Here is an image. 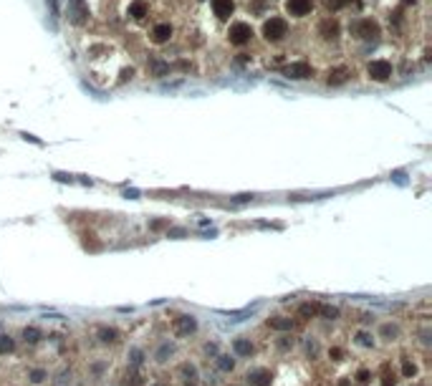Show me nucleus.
I'll return each instance as SVG.
<instances>
[{
  "label": "nucleus",
  "instance_id": "f257e3e1",
  "mask_svg": "<svg viewBox=\"0 0 432 386\" xmlns=\"http://www.w3.org/2000/svg\"><path fill=\"white\" fill-rule=\"evenodd\" d=\"M263 35H266V41L278 43V41H283V38L288 35V23H286L283 18H268V21L263 23Z\"/></svg>",
  "mask_w": 432,
  "mask_h": 386
},
{
  "label": "nucleus",
  "instance_id": "f03ea898",
  "mask_svg": "<svg viewBox=\"0 0 432 386\" xmlns=\"http://www.w3.org/2000/svg\"><path fill=\"white\" fill-rule=\"evenodd\" d=\"M197 318L192 316V313H185V316H177L175 321H172V333L177 336V338H187V336H192V333H197Z\"/></svg>",
  "mask_w": 432,
  "mask_h": 386
},
{
  "label": "nucleus",
  "instance_id": "7ed1b4c3",
  "mask_svg": "<svg viewBox=\"0 0 432 386\" xmlns=\"http://www.w3.org/2000/svg\"><path fill=\"white\" fill-rule=\"evenodd\" d=\"M228 38H230V43H233V46H246V43H250V38H253V28H250V23H243V21L233 23L230 30H228Z\"/></svg>",
  "mask_w": 432,
  "mask_h": 386
},
{
  "label": "nucleus",
  "instance_id": "20e7f679",
  "mask_svg": "<svg viewBox=\"0 0 432 386\" xmlns=\"http://www.w3.org/2000/svg\"><path fill=\"white\" fill-rule=\"evenodd\" d=\"M367 73H369L371 81H389L392 73H395V68H392L389 61L379 59V61H371L369 66H367Z\"/></svg>",
  "mask_w": 432,
  "mask_h": 386
},
{
  "label": "nucleus",
  "instance_id": "39448f33",
  "mask_svg": "<svg viewBox=\"0 0 432 386\" xmlns=\"http://www.w3.org/2000/svg\"><path fill=\"white\" fill-rule=\"evenodd\" d=\"M68 21L73 26H84L89 21V5H86V0H68Z\"/></svg>",
  "mask_w": 432,
  "mask_h": 386
},
{
  "label": "nucleus",
  "instance_id": "423d86ee",
  "mask_svg": "<svg viewBox=\"0 0 432 386\" xmlns=\"http://www.w3.org/2000/svg\"><path fill=\"white\" fill-rule=\"evenodd\" d=\"M283 76L286 79H293V81H304V79H311L313 76V68H311L306 61H296V63H288L283 68Z\"/></svg>",
  "mask_w": 432,
  "mask_h": 386
},
{
  "label": "nucleus",
  "instance_id": "0eeeda50",
  "mask_svg": "<svg viewBox=\"0 0 432 386\" xmlns=\"http://www.w3.org/2000/svg\"><path fill=\"white\" fill-rule=\"evenodd\" d=\"M271 381H273V374L266 366H255V369H250L246 374L248 386H271Z\"/></svg>",
  "mask_w": 432,
  "mask_h": 386
},
{
  "label": "nucleus",
  "instance_id": "6e6552de",
  "mask_svg": "<svg viewBox=\"0 0 432 386\" xmlns=\"http://www.w3.org/2000/svg\"><path fill=\"white\" fill-rule=\"evenodd\" d=\"M354 33H356V38L371 41V38H377V35H379V26H377L371 18H364V21H359V23L354 26Z\"/></svg>",
  "mask_w": 432,
  "mask_h": 386
},
{
  "label": "nucleus",
  "instance_id": "1a4fd4ad",
  "mask_svg": "<svg viewBox=\"0 0 432 386\" xmlns=\"http://www.w3.org/2000/svg\"><path fill=\"white\" fill-rule=\"evenodd\" d=\"M311 8H313V3H311V0H288V3H286V10H288L291 15H296V18L309 15Z\"/></svg>",
  "mask_w": 432,
  "mask_h": 386
},
{
  "label": "nucleus",
  "instance_id": "9d476101",
  "mask_svg": "<svg viewBox=\"0 0 432 386\" xmlns=\"http://www.w3.org/2000/svg\"><path fill=\"white\" fill-rule=\"evenodd\" d=\"M233 354L240 358H250L253 356V341H250L248 336H238V338L233 341Z\"/></svg>",
  "mask_w": 432,
  "mask_h": 386
},
{
  "label": "nucleus",
  "instance_id": "9b49d317",
  "mask_svg": "<svg viewBox=\"0 0 432 386\" xmlns=\"http://www.w3.org/2000/svg\"><path fill=\"white\" fill-rule=\"evenodd\" d=\"M349 76H351V71H349L346 66H336V68L329 71V79H326V81H329V86H339V84H344Z\"/></svg>",
  "mask_w": 432,
  "mask_h": 386
},
{
  "label": "nucleus",
  "instance_id": "f8f14e48",
  "mask_svg": "<svg viewBox=\"0 0 432 386\" xmlns=\"http://www.w3.org/2000/svg\"><path fill=\"white\" fill-rule=\"evenodd\" d=\"M213 10H215L217 18H230L233 10H235V3L233 0H213Z\"/></svg>",
  "mask_w": 432,
  "mask_h": 386
},
{
  "label": "nucleus",
  "instance_id": "ddd939ff",
  "mask_svg": "<svg viewBox=\"0 0 432 386\" xmlns=\"http://www.w3.org/2000/svg\"><path fill=\"white\" fill-rule=\"evenodd\" d=\"M96 338H99L104 346H109V343H117V341H119V331H117V328H109V326H101L96 331Z\"/></svg>",
  "mask_w": 432,
  "mask_h": 386
},
{
  "label": "nucleus",
  "instance_id": "4468645a",
  "mask_svg": "<svg viewBox=\"0 0 432 386\" xmlns=\"http://www.w3.org/2000/svg\"><path fill=\"white\" fill-rule=\"evenodd\" d=\"M172 26L170 23H159V26H155V30H152V41L155 43H167L170 38H172Z\"/></svg>",
  "mask_w": 432,
  "mask_h": 386
},
{
  "label": "nucleus",
  "instance_id": "2eb2a0df",
  "mask_svg": "<svg viewBox=\"0 0 432 386\" xmlns=\"http://www.w3.org/2000/svg\"><path fill=\"white\" fill-rule=\"evenodd\" d=\"M126 363H129V369H139L142 363H144V351L142 349H137V346H132L129 351H126Z\"/></svg>",
  "mask_w": 432,
  "mask_h": 386
},
{
  "label": "nucleus",
  "instance_id": "dca6fc26",
  "mask_svg": "<svg viewBox=\"0 0 432 386\" xmlns=\"http://www.w3.org/2000/svg\"><path fill=\"white\" fill-rule=\"evenodd\" d=\"M147 13H149V5H147L144 0H134V3H129V15H132L134 21H142Z\"/></svg>",
  "mask_w": 432,
  "mask_h": 386
},
{
  "label": "nucleus",
  "instance_id": "f3484780",
  "mask_svg": "<svg viewBox=\"0 0 432 386\" xmlns=\"http://www.w3.org/2000/svg\"><path fill=\"white\" fill-rule=\"evenodd\" d=\"M215 366H217V371L230 374V371L235 369V358L230 356V354H217V356H215Z\"/></svg>",
  "mask_w": 432,
  "mask_h": 386
},
{
  "label": "nucleus",
  "instance_id": "a211bd4d",
  "mask_svg": "<svg viewBox=\"0 0 432 386\" xmlns=\"http://www.w3.org/2000/svg\"><path fill=\"white\" fill-rule=\"evenodd\" d=\"M268 328L271 331H291L293 328V318H286V316H276V318H268Z\"/></svg>",
  "mask_w": 432,
  "mask_h": 386
},
{
  "label": "nucleus",
  "instance_id": "6ab92c4d",
  "mask_svg": "<svg viewBox=\"0 0 432 386\" xmlns=\"http://www.w3.org/2000/svg\"><path fill=\"white\" fill-rule=\"evenodd\" d=\"M318 308H321V303H301L298 305V318H304V321H309V318H316L318 316Z\"/></svg>",
  "mask_w": 432,
  "mask_h": 386
},
{
  "label": "nucleus",
  "instance_id": "aec40b11",
  "mask_svg": "<svg viewBox=\"0 0 432 386\" xmlns=\"http://www.w3.org/2000/svg\"><path fill=\"white\" fill-rule=\"evenodd\" d=\"M321 35H324L326 41H334V38L339 35V23L331 21V18H326V21L321 23Z\"/></svg>",
  "mask_w": 432,
  "mask_h": 386
},
{
  "label": "nucleus",
  "instance_id": "412c9836",
  "mask_svg": "<svg viewBox=\"0 0 432 386\" xmlns=\"http://www.w3.org/2000/svg\"><path fill=\"white\" fill-rule=\"evenodd\" d=\"M15 351V338L10 333H0V356H8Z\"/></svg>",
  "mask_w": 432,
  "mask_h": 386
},
{
  "label": "nucleus",
  "instance_id": "4be33fe9",
  "mask_svg": "<svg viewBox=\"0 0 432 386\" xmlns=\"http://www.w3.org/2000/svg\"><path fill=\"white\" fill-rule=\"evenodd\" d=\"M21 336H23V341H26V343H38V341H41V338H43V333H41V328H35V326H26L23 328V333H21Z\"/></svg>",
  "mask_w": 432,
  "mask_h": 386
},
{
  "label": "nucleus",
  "instance_id": "5701e85b",
  "mask_svg": "<svg viewBox=\"0 0 432 386\" xmlns=\"http://www.w3.org/2000/svg\"><path fill=\"white\" fill-rule=\"evenodd\" d=\"M122 386H147V381H144V376H142V374H137V371L132 369L129 374H124Z\"/></svg>",
  "mask_w": 432,
  "mask_h": 386
},
{
  "label": "nucleus",
  "instance_id": "b1692460",
  "mask_svg": "<svg viewBox=\"0 0 432 386\" xmlns=\"http://www.w3.org/2000/svg\"><path fill=\"white\" fill-rule=\"evenodd\" d=\"M318 316L326 318V321H336V318H339V308H334V305H324V303H321Z\"/></svg>",
  "mask_w": 432,
  "mask_h": 386
},
{
  "label": "nucleus",
  "instance_id": "393cba45",
  "mask_svg": "<svg viewBox=\"0 0 432 386\" xmlns=\"http://www.w3.org/2000/svg\"><path fill=\"white\" fill-rule=\"evenodd\" d=\"M356 343L364 346V349H371V346H374V336H371L369 331H359V333H356Z\"/></svg>",
  "mask_w": 432,
  "mask_h": 386
},
{
  "label": "nucleus",
  "instance_id": "a878e982",
  "mask_svg": "<svg viewBox=\"0 0 432 386\" xmlns=\"http://www.w3.org/2000/svg\"><path fill=\"white\" fill-rule=\"evenodd\" d=\"M276 349L278 351H291V349H293V338H291V336H280L276 341Z\"/></svg>",
  "mask_w": 432,
  "mask_h": 386
},
{
  "label": "nucleus",
  "instance_id": "bb28decb",
  "mask_svg": "<svg viewBox=\"0 0 432 386\" xmlns=\"http://www.w3.org/2000/svg\"><path fill=\"white\" fill-rule=\"evenodd\" d=\"M167 356H172V346H170V343H162V349L155 354V358L162 363V361H167Z\"/></svg>",
  "mask_w": 432,
  "mask_h": 386
},
{
  "label": "nucleus",
  "instance_id": "cd10ccee",
  "mask_svg": "<svg viewBox=\"0 0 432 386\" xmlns=\"http://www.w3.org/2000/svg\"><path fill=\"white\" fill-rule=\"evenodd\" d=\"M43 379H48V371H46V369H33V371H31V381H33V384H41Z\"/></svg>",
  "mask_w": 432,
  "mask_h": 386
},
{
  "label": "nucleus",
  "instance_id": "c85d7f7f",
  "mask_svg": "<svg viewBox=\"0 0 432 386\" xmlns=\"http://www.w3.org/2000/svg\"><path fill=\"white\" fill-rule=\"evenodd\" d=\"M46 5L51 8V15H53V18H59V0H46Z\"/></svg>",
  "mask_w": 432,
  "mask_h": 386
},
{
  "label": "nucleus",
  "instance_id": "c756f323",
  "mask_svg": "<svg viewBox=\"0 0 432 386\" xmlns=\"http://www.w3.org/2000/svg\"><path fill=\"white\" fill-rule=\"evenodd\" d=\"M369 371H367V369H362V371H359V374H356V381H359V384H367V381H369Z\"/></svg>",
  "mask_w": 432,
  "mask_h": 386
},
{
  "label": "nucleus",
  "instance_id": "7c9ffc66",
  "mask_svg": "<svg viewBox=\"0 0 432 386\" xmlns=\"http://www.w3.org/2000/svg\"><path fill=\"white\" fill-rule=\"evenodd\" d=\"M250 200H253V195H238V197H233L235 205H243V202H250Z\"/></svg>",
  "mask_w": 432,
  "mask_h": 386
},
{
  "label": "nucleus",
  "instance_id": "2f4dec72",
  "mask_svg": "<svg viewBox=\"0 0 432 386\" xmlns=\"http://www.w3.org/2000/svg\"><path fill=\"white\" fill-rule=\"evenodd\" d=\"M404 376H415V363H409V361H404Z\"/></svg>",
  "mask_w": 432,
  "mask_h": 386
}]
</instances>
